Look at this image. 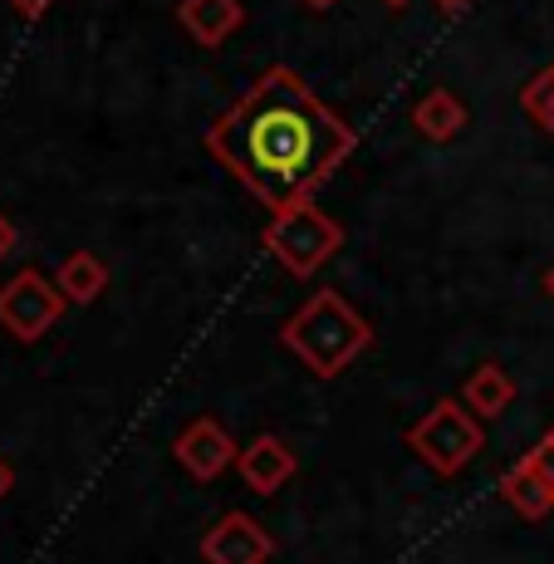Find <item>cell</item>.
Wrapping results in <instances>:
<instances>
[{"instance_id":"1","label":"cell","mask_w":554,"mask_h":564,"mask_svg":"<svg viewBox=\"0 0 554 564\" xmlns=\"http://www.w3.org/2000/svg\"><path fill=\"white\" fill-rule=\"evenodd\" d=\"M206 148L270 212L309 202L354 153V128L295 69L275 64L211 118Z\"/></svg>"},{"instance_id":"2","label":"cell","mask_w":554,"mask_h":564,"mask_svg":"<svg viewBox=\"0 0 554 564\" xmlns=\"http://www.w3.org/2000/svg\"><path fill=\"white\" fill-rule=\"evenodd\" d=\"M285 349L309 368L314 378H339L358 354L373 344V324L358 314L339 290H314L280 329Z\"/></svg>"},{"instance_id":"3","label":"cell","mask_w":554,"mask_h":564,"mask_svg":"<svg viewBox=\"0 0 554 564\" xmlns=\"http://www.w3.org/2000/svg\"><path fill=\"white\" fill-rule=\"evenodd\" d=\"M408 447L432 476H456V471H466V466L481 457L486 432H481V417H471V408L466 403L442 398V403H432L408 427Z\"/></svg>"},{"instance_id":"4","label":"cell","mask_w":554,"mask_h":564,"mask_svg":"<svg viewBox=\"0 0 554 564\" xmlns=\"http://www.w3.org/2000/svg\"><path fill=\"white\" fill-rule=\"evenodd\" d=\"M260 246L295 280H309L314 270L329 265V256L344 246V226L334 221L329 212H319L314 202H295L270 216V226L260 231Z\"/></svg>"},{"instance_id":"5","label":"cell","mask_w":554,"mask_h":564,"mask_svg":"<svg viewBox=\"0 0 554 564\" xmlns=\"http://www.w3.org/2000/svg\"><path fill=\"white\" fill-rule=\"evenodd\" d=\"M69 300L59 295V285L45 280L40 270H20L15 280L0 285V329L20 344H35L40 334H50L59 324V314Z\"/></svg>"},{"instance_id":"6","label":"cell","mask_w":554,"mask_h":564,"mask_svg":"<svg viewBox=\"0 0 554 564\" xmlns=\"http://www.w3.org/2000/svg\"><path fill=\"white\" fill-rule=\"evenodd\" d=\"M270 555H275V535L246 511H226L202 535V560L206 564H265Z\"/></svg>"},{"instance_id":"7","label":"cell","mask_w":554,"mask_h":564,"mask_svg":"<svg viewBox=\"0 0 554 564\" xmlns=\"http://www.w3.org/2000/svg\"><path fill=\"white\" fill-rule=\"evenodd\" d=\"M172 457H177V466L187 476H197V481H216V476L241 457V452H236L231 432H226L216 417H197V422H187V427L177 432Z\"/></svg>"},{"instance_id":"8","label":"cell","mask_w":554,"mask_h":564,"mask_svg":"<svg viewBox=\"0 0 554 564\" xmlns=\"http://www.w3.org/2000/svg\"><path fill=\"white\" fill-rule=\"evenodd\" d=\"M236 466H241V476H246V486H251L256 496H275L280 486L295 476V452L285 447V442L275 437V432H260V437L251 442V447L236 457Z\"/></svg>"},{"instance_id":"9","label":"cell","mask_w":554,"mask_h":564,"mask_svg":"<svg viewBox=\"0 0 554 564\" xmlns=\"http://www.w3.org/2000/svg\"><path fill=\"white\" fill-rule=\"evenodd\" d=\"M177 25L187 30L202 50H221L226 40L246 25V10H241V0H182Z\"/></svg>"},{"instance_id":"10","label":"cell","mask_w":554,"mask_h":564,"mask_svg":"<svg viewBox=\"0 0 554 564\" xmlns=\"http://www.w3.org/2000/svg\"><path fill=\"white\" fill-rule=\"evenodd\" d=\"M501 496H506V506L515 516H525V520H545L554 511V491L545 481H540V471L530 466V457H520L510 471L501 476Z\"/></svg>"},{"instance_id":"11","label":"cell","mask_w":554,"mask_h":564,"mask_svg":"<svg viewBox=\"0 0 554 564\" xmlns=\"http://www.w3.org/2000/svg\"><path fill=\"white\" fill-rule=\"evenodd\" d=\"M54 285H59V295L69 300V305H94V300L104 295V285H108V265L94 251H74V256L59 260Z\"/></svg>"},{"instance_id":"12","label":"cell","mask_w":554,"mask_h":564,"mask_svg":"<svg viewBox=\"0 0 554 564\" xmlns=\"http://www.w3.org/2000/svg\"><path fill=\"white\" fill-rule=\"evenodd\" d=\"M412 128H417L422 138H432V143H447L466 128V104L456 99L452 89H432L422 94L417 104H412Z\"/></svg>"},{"instance_id":"13","label":"cell","mask_w":554,"mask_h":564,"mask_svg":"<svg viewBox=\"0 0 554 564\" xmlns=\"http://www.w3.org/2000/svg\"><path fill=\"white\" fill-rule=\"evenodd\" d=\"M461 398L476 417H501V412L515 403V378H510L501 364H481L471 378H466Z\"/></svg>"},{"instance_id":"14","label":"cell","mask_w":554,"mask_h":564,"mask_svg":"<svg viewBox=\"0 0 554 564\" xmlns=\"http://www.w3.org/2000/svg\"><path fill=\"white\" fill-rule=\"evenodd\" d=\"M520 104H525L530 123H540L545 133H554V64L545 74H535V79L520 89Z\"/></svg>"},{"instance_id":"15","label":"cell","mask_w":554,"mask_h":564,"mask_svg":"<svg viewBox=\"0 0 554 564\" xmlns=\"http://www.w3.org/2000/svg\"><path fill=\"white\" fill-rule=\"evenodd\" d=\"M525 457H530V466L540 471V481H545L550 491H554V442H550V437H545V442H535V447H530Z\"/></svg>"},{"instance_id":"16","label":"cell","mask_w":554,"mask_h":564,"mask_svg":"<svg viewBox=\"0 0 554 564\" xmlns=\"http://www.w3.org/2000/svg\"><path fill=\"white\" fill-rule=\"evenodd\" d=\"M10 251H15V221H10V216L0 212V260H6Z\"/></svg>"},{"instance_id":"17","label":"cell","mask_w":554,"mask_h":564,"mask_svg":"<svg viewBox=\"0 0 554 564\" xmlns=\"http://www.w3.org/2000/svg\"><path fill=\"white\" fill-rule=\"evenodd\" d=\"M10 6H15L25 20H40V15H45V10L54 6V0H10Z\"/></svg>"},{"instance_id":"18","label":"cell","mask_w":554,"mask_h":564,"mask_svg":"<svg viewBox=\"0 0 554 564\" xmlns=\"http://www.w3.org/2000/svg\"><path fill=\"white\" fill-rule=\"evenodd\" d=\"M10 486H15V471H10V462L0 457V501H6V496H10Z\"/></svg>"},{"instance_id":"19","label":"cell","mask_w":554,"mask_h":564,"mask_svg":"<svg viewBox=\"0 0 554 564\" xmlns=\"http://www.w3.org/2000/svg\"><path fill=\"white\" fill-rule=\"evenodd\" d=\"M432 6H442V10H447V15H461V10L471 6V0H432Z\"/></svg>"},{"instance_id":"20","label":"cell","mask_w":554,"mask_h":564,"mask_svg":"<svg viewBox=\"0 0 554 564\" xmlns=\"http://www.w3.org/2000/svg\"><path fill=\"white\" fill-rule=\"evenodd\" d=\"M545 295H550V300H554V265H550V270H545Z\"/></svg>"},{"instance_id":"21","label":"cell","mask_w":554,"mask_h":564,"mask_svg":"<svg viewBox=\"0 0 554 564\" xmlns=\"http://www.w3.org/2000/svg\"><path fill=\"white\" fill-rule=\"evenodd\" d=\"M304 6H314V10H329V6H334V0H304Z\"/></svg>"},{"instance_id":"22","label":"cell","mask_w":554,"mask_h":564,"mask_svg":"<svg viewBox=\"0 0 554 564\" xmlns=\"http://www.w3.org/2000/svg\"><path fill=\"white\" fill-rule=\"evenodd\" d=\"M383 6H393V10H403V6H408V0H383Z\"/></svg>"},{"instance_id":"23","label":"cell","mask_w":554,"mask_h":564,"mask_svg":"<svg viewBox=\"0 0 554 564\" xmlns=\"http://www.w3.org/2000/svg\"><path fill=\"white\" fill-rule=\"evenodd\" d=\"M550 442H554V427H550Z\"/></svg>"}]
</instances>
